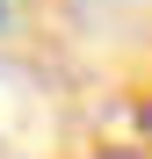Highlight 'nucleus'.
Here are the masks:
<instances>
[{
    "mask_svg": "<svg viewBox=\"0 0 152 159\" xmlns=\"http://www.w3.org/2000/svg\"><path fill=\"white\" fill-rule=\"evenodd\" d=\"M0 15H7V0H0Z\"/></svg>",
    "mask_w": 152,
    "mask_h": 159,
    "instance_id": "1",
    "label": "nucleus"
}]
</instances>
